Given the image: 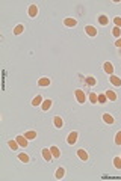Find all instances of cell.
<instances>
[{"instance_id": "d4e9b609", "label": "cell", "mask_w": 121, "mask_h": 181, "mask_svg": "<svg viewBox=\"0 0 121 181\" xmlns=\"http://www.w3.org/2000/svg\"><path fill=\"white\" fill-rule=\"evenodd\" d=\"M8 145H9V148H11V150H14V151H15V150H18V146H20V145H18V142H17L15 139L9 140V142H8Z\"/></svg>"}, {"instance_id": "9a60e30c", "label": "cell", "mask_w": 121, "mask_h": 181, "mask_svg": "<svg viewBox=\"0 0 121 181\" xmlns=\"http://www.w3.org/2000/svg\"><path fill=\"white\" fill-rule=\"evenodd\" d=\"M53 124H55L56 128H62V127H64V121H62V118H60V116H55V118H53Z\"/></svg>"}, {"instance_id": "52a82bcc", "label": "cell", "mask_w": 121, "mask_h": 181, "mask_svg": "<svg viewBox=\"0 0 121 181\" xmlns=\"http://www.w3.org/2000/svg\"><path fill=\"white\" fill-rule=\"evenodd\" d=\"M50 83H52V80L49 79V77H41L38 80V86L39 88H45V86H50Z\"/></svg>"}, {"instance_id": "44dd1931", "label": "cell", "mask_w": 121, "mask_h": 181, "mask_svg": "<svg viewBox=\"0 0 121 181\" xmlns=\"http://www.w3.org/2000/svg\"><path fill=\"white\" fill-rule=\"evenodd\" d=\"M88 98H89V101H91V104H97V103H98V95H97V94H96V92H91Z\"/></svg>"}, {"instance_id": "83f0119b", "label": "cell", "mask_w": 121, "mask_h": 181, "mask_svg": "<svg viewBox=\"0 0 121 181\" xmlns=\"http://www.w3.org/2000/svg\"><path fill=\"white\" fill-rule=\"evenodd\" d=\"M113 166H115V169H121V157L113 158Z\"/></svg>"}, {"instance_id": "8fae6325", "label": "cell", "mask_w": 121, "mask_h": 181, "mask_svg": "<svg viewBox=\"0 0 121 181\" xmlns=\"http://www.w3.org/2000/svg\"><path fill=\"white\" fill-rule=\"evenodd\" d=\"M77 156H79V158L82 160V162H86V160H88V152H86L83 148L77 150Z\"/></svg>"}, {"instance_id": "ac0fdd59", "label": "cell", "mask_w": 121, "mask_h": 181, "mask_svg": "<svg viewBox=\"0 0 121 181\" xmlns=\"http://www.w3.org/2000/svg\"><path fill=\"white\" fill-rule=\"evenodd\" d=\"M98 23L102 26H106V24H109V18H107L104 14H100L98 15Z\"/></svg>"}, {"instance_id": "3957f363", "label": "cell", "mask_w": 121, "mask_h": 181, "mask_svg": "<svg viewBox=\"0 0 121 181\" xmlns=\"http://www.w3.org/2000/svg\"><path fill=\"white\" fill-rule=\"evenodd\" d=\"M15 140L18 142V145H20V146H23V148H26V146L29 145V139L26 137V136H23V135H18V136L15 137Z\"/></svg>"}, {"instance_id": "2e32d148", "label": "cell", "mask_w": 121, "mask_h": 181, "mask_svg": "<svg viewBox=\"0 0 121 181\" xmlns=\"http://www.w3.org/2000/svg\"><path fill=\"white\" fill-rule=\"evenodd\" d=\"M18 160H20V162H23V163H29L30 162V157L26 152H20L18 154Z\"/></svg>"}, {"instance_id": "484cf974", "label": "cell", "mask_w": 121, "mask_h": 181, "mask_svg": "<svg viewBox=\"0 0 121 181\" xmlns=\"http://www.w3.org/2000/svg\"><path fill=\"white\" fill-rule=\"evenodd\" d=\"M112 35L115 36L117 39H118V38H121V29H120V27H117V26H115V27L112 29Z\"/></svg>"}, {"instance_id": "4316f807", "label": "cell", "mask_w": 121, "mask_h": 181, "mask_svg": "<svg viewBox=\"0 0 121 181\" xmlns=\"http://www.w3.org/2000/svg\"><path fill=\"white\" fill-rule=\"evenodd\" d=\"M106 103H107V97L104 94H100L98 95V104H106Z\"/></svg>"}, {"instance_id": "5b68a950", "label": "cell", "mask_w": 121, "mask_h": 181, "mask_svg": "<svg viewBox=\"0 0 121 181\" xmlns=\"http://www.w3.org/2000/svg\"><path fill=\"white\" fill-rule=\"evenodd\" d=\"M38 11H39V9H38V6H36V5H30V6H29V9H28V14H29L30 18H35V17L38 15Z\"/></svg>"}, {"instance_id": "8992f818", "label": "cell", "mask_w": 121, "mask_h": 181, "mask_svg": "<svg viewBox=\"0 0 121 181\" xmlns=\"http://www.w3.org/2000/svg\"><path fill=\"white\" fill-rule=\"evenodd\" d=\"M64 26H67V27H74V26H77V20L76 18H64Z\"/></svg>"}, {"instance_id": "1f68e13d", "label": "cell", "mask_w": 121, "mask_h": 181, "mask_svg": "<svg viewBox=\"0 0 121 181\" xmlns=\"http://www.w3.org/2000/svg\"><path fill=\"white\" fill-rule=\"evenodd\" d=\"M120 55H121V48H120Z\"/></svg>"}, {"instance_id": "f546056e", "label": "cell", "mask_w": 121, "mask_h": 181, "mask_svg": "<svg viewBox=\"0 0 121 181\" xmlns=\"http://www.w3.org/2000/svg\"><path fill=\"white\" fill-rule=\"evenodd\" d=\"M115 143L117 145H121V131H118L115 135Z\"/></svg>"}, {"instance_id": "7a4b0ae2", "label": "cell", "mask_w": 121, "mask_h": 181, "mask_svg": "<svg viewBox=\"0 0 121 181\" xmlns=\"http://www.w3.org/2000/svg\"><path fill=\"white\" fill-rule=\"evenodd\" d=\"M77 137H79V133L77 131H71L70 135H68V137H67V143H68V145H74L77 142Z\"/></svg>"}, {"instance_id": "277c9868", "label": "cell", "mask_w": 121, "mask_h": 181, "mask_svg": "<svg viewBox=\"0 0 121 181\" xmlns=\"http://www.w3.org/2000/svg\"><path fill=\"white\" fill-rule=\"evenodd\" d=\"M85 33H86V35H89V36H97L98 30L94 27V26L88 24V26H85Z\"/></svg>"}, {"instance_id": "7402d4cb", "label": "cell", "mask_w": 121, "mask_h": 181, "mask_svg": "<svg viewBox=\"0 0 121 181\" xmlns=\"http://www.w3.org/2000/svg\"><path fill=\"white\" fill-rule=\"evenodd\" d=\"M64 175H65V169H64V167H58V171H56V173H55L56 180L64 178Z\"/></svg>"}, {"instance_id": "ffe728a7", "label": "cell", "mask_w": 121, "mask_h": 181, "mask_svg": "<svg viewBox=\"0 0 121 181\" xmlns=\"http://www.w3.org/2000/svg\"><path fill=\"white\" fill-rule=\"evenodd\" d=\"M43 101H44L43 97H41V95H36L35 98L32 100V106H35V107H36V106H41V104H43Z\"/></svg>"}, {"instance_id": "4dcf8cb0", "label": "cell", "mask_w": 121, "mask_h": 181, "mask_svg": "<svg viewBox=\"0 0 121 181\" xmlns=\"http://www.w3.org/2000/svg\"><path fill=\"white\" fill-rule=\"evenodd\" d=\"M115 47H118V48H121V38H118L115 41Z\"/></svg>"}, {"instance_id": "6da1fadb", "label": "cell", "mask_w": 121, "mask_h": 181, "mask_svg": "<svg viewBox=\"0 0 121 181\" xmlns=\"http://www.w3.org/2000/svg\"><path fill=\"white\" fill-rule=\"evenodd\" d=\"M74 97H76V100H77V103H79V104H85V101H86L85 91H82V89H76V91H74Z\"/></svg>"}, {"instance_id": "cb8c5ba5", "label": "cell", "mask_w": 121, "mask_h": 181, "mask_svg": "<svg viewBox=\"0 0 121 181\" xmlns=\"http://www.w3.org/2000/svg\"><path fill=\"white\" fill-rule=\"evenodd\" d=\"M23 30H24V26L23 24H17L15 29H14V35H21Z\"/></svg>"}, {"instance_id": "ba28073f", "label": "cell", "mask_w": 121, "mask_h": 181, "mask_svg": "<svg viewBox=\"0 0 121 181\" xmlns=\"http://www.w3.org/2000/svg\"><path fill=\"white\" fill-rule=\"evenodd\" d=\"M103 70H104V72H107L109 76L113 74V65H112L111 62H104V64H103Z\"/></svg>"}, {"instance_id": "30bf717a", "label": "cell", "mask_w": 121, "mask_h": 181, "mask_svg": "<svg viewBox=\"0 0 121 181\" xmlns=\"http://www.w3.org/2000/svg\"><path fill=\"white\" fill-rule=\"evenodd\" d=\"M104 95L107 97V100H109V101H115V100L118 98V97H117V94L113 92L112 89H107V91L104 92Z\"/></svg>"}, {"instance_id": "4fadbf2b", "label": "cell", "mask_w": 121, "mask_h": 181, "mask_svg": "<svg viewBox=\"0 0 121 181\" xmlns=\"http://www.w3.org/2000/svg\"><path fill=\"white\" fill-rule=\"evenodd\" d=\"M109 82H111L113 86H117V88H118V86H121V79H120L118 76H113V74H112V76L109 77Z\"/></svg>"}, {"instance_id": "603a6c76", "label": "cell", "mask_w": 121, "mask_h": 181, "mask_svg": "<svg viewBox=\"0 0 121 181\" xmlns=\"http://www.w3.org/2000/svg\"><path fill=\"white\" fill-rule=\"evenodd\" d=\"M24 136L28 137L29 140H33V139H36V131L29 130V131H26V133H24Z\"/></svg>"}, {"instance_id": "7c38bea8", "label": "cell", "mask_w": 121, "mask_h": 181, "mask_svg": "<svg viewBox=\"0 0 121 181\" xmlns=\"http://www.w3.org/2000/svg\"><path fill=\"white\" fill-rule=\"evenodd\" d=\"M103 121H104L106 124H109V125L115 122V119H113V116L111 115V113H107V112H106V113H103Z\"/></svg>"}, {"instance_id": "9c48e42d", "label": "cell", "mask_w": 121, "mask_h": 181, "mask_svg": "<svg viewBox=\"0 0 121 181\" xmlns=\"http://www.w3.org/2000/svg\"><path fill=\"white\" fill-rule=\"evenodd\" d=\"M43 157H44L45 162L50 163V160H52V157H53V154H52L50 148H44V150H43Z\"/></svg>"}, {"instance_id": "e0dca14e", "label": "cell", "mask_w": 121, "mask_h": 181, "mask_svg": "<svg viewBox=\"0 0 121 181\" xmlns=\"http://www.w3.org/2000/svg\"><path fill=\"white\" fill-rule=\"evenodd\" d=\"M85 83L89 85V86H96V85H97V79L92 77V76H88V77L85 79Z\"/></svg>"}, {"instance_id": "f1b7e54d", "label": "cell", "mask_w": 121, "mask_h": 181, "mask_svg": "<svg viewBox=\"0 0 121 181\" xmlns=\"http://www.w3.org/2000/svg\"><path fill=\"white\" fill-rule=\"evenodd\" d=\"M113 23H115L117 27L121 29V17H113Z\"/></svg>"}, {"instance_id": "d6986e66", "label": "cell", "mask_w": 121, "mask_h": 181, "mask_svg": "<svg viewBox=\"0 0 121 181\" xmlns=\"http://www.w3.org/2000/svg\"><path fill=\"white\" fill-rule=\"evenodd\" d=\"M50 151H52V154H53V157H55V158H59V157H60V150L58 148V146H55V145L50 146Z\"/></svg>"}, {"instance_id": "5bb4252c", "label": "cell", "mask_w": 121, "mask_h": 181, "mask_svg": "<svg viewBox=\"0 0 121 181\" xmlns=\"http://www.w3.org/2000/svg\"><path fill=\"white\" fill-rule=\"evenodd\" d=\"M52 104H53V101H52L50 98H47V100H44V101H43V104H41V109H43L44 112H47V110H49L50 107H52Z\"/></svg>"}]
</instances>
